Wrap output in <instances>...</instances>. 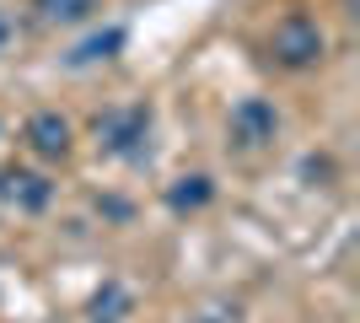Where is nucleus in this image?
Masks as SVG:
<instances>
[{
    "mask_svg": "<svg viewBox=\"0 0 360 323\" xmlns=\"http://www.w3.org/2000/svg\"><path fill=\"white\" fill-rule=\"evenodd\" d=\"M150 129V108H119V113H103L97 119V146L113 156H135L140 151V140H146Z\"/></svg>",
    "mask_w": 360,
    "mask_h": 323,
    "instance_id": "obj_1",
    "label": "nucleus"
},
{
    "mask_svg": "<svg viewBox=\"0 0 360 323\" xmlns=\"http://www.w3.org/2000/svg\"><path fill=\"white\" fill-rule=\"evenodd\" d=\"M274 60L280 65H312L323 60V32H317V22H307V16H285L280 27H274Z\"/></svg>",
    "mask_w": 360,
    "mask_h": 323,
    "instance_id": "obj_2",
    "label": "nucleus"
},
{
    "mask_svg": "<svg viewBox=\"0 0 360 323\" xmlns=\"http://www.w3.org/2000/svg\"><path fill=\"white\" fill-rule=\"evenodd\" d=\"M49 194H54V184H49L44 172H32V167H0V200L16 205V210H44Z\"/></svg>",
    "mask_w": 360,
    "mask_h": 323,
    "instance_id": "obj_3",
    "label": "nucleus"
},
{
    "mask_svg": "<svg viewBox=\"0 0 360 323\" xmlns=\"http://www.w3.org/2000/svg\"><path fill=\"white\" fill-rule=\"evenodd\" d=\"M274 108L264 103V97H248V103L231 108V140H242V146H264V140H274Z\"/></svg>",
    "mask_w": 360,
    "mask_h": 323,
    "instance_id": "obj_4",
    "label": "nucleus"
},
{
    "mask_svg": "<svg viewBox=\"0 0 360 323\" xmlns=\"http://www.w3.org/2000/svg\"><path fill=\"white\" fill-rule=\"evenodd\" d=\"M27 146L38 156H49V162H60V156L70 151V124H65L60 113H32L27 119Z\"/></svg>",
    "mask_w": 360,
    "mask_h": 323,
    "instance_id": "obj_5",
    "label": "nucleus"
},
{
    "mask_svg": "<svg viewBox=\"0 0 360 323\" xmlns=\"http://www.w3.org/2000/svg\"><path fill=\"white\" fill-rule=\"evenodd\" d=\"M119 49H124V27H103V32H91V38H81L65 60L70 65H91V60H113Z\"/></svg>",
    "mask_w": 360,
    "mask_h": 323,
    "instance_id": "obj_6",
    "label": "nucleus"
},
{
    "mask_svg": "<svg viewBox=\"0 0 360 323\" xmlns=\"http://www.w3.org/2000/svg\"><path fill=\"white\" fill-rule=\"evenodd\" d=\"M210 194H215L210 178H205V172H194V178H178V184L167 189V205H172V210H199Z\"/></svg>",
    "mask_w": 360,
    "mask_h": 323,
    "instance_id": "obj_7",
    "label": "nucleus"
},
{
    "mask_svg": "<svg viewBox=\"0 0 360 323\" xmlns=\"http://www.w3.org/2000/svg\"><path fill=\"white\" fill-rule=\"evenodd\" d=\"M97 11V0H38V16L44 22H75V16Z\"/></svg>",
    "mask_w": 360,
    "mask_h": 323,
    "instance_id": "obj_8",
    "label": "nucleus"
},
{
    "mask_svg": "<svg viewBox=\"0 0 360 323\" xmlns=\"http://www.w3.org/2000/svg\"><path fill=\"white\" fill-rule=\"evenodd\" d=\"M6 38H11V27H6V16H0V49H6Z\"/></svg>",
    "mask_w": 360,
    "mask_h": 323,
    "instance_id": "obj_9",
    "label": "nucleus"
}]
</instances>
